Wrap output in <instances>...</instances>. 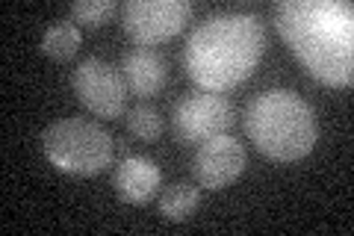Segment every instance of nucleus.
<instances>
[{
	"label": "nucleus",
	"mask_w": 354,
	"mask_h": 236,
	"mask_svg": "<svg viewBox=\"0 0 354 236\" xmlns=\"http://www.w3.org/2000/svg\"><path fill=\"white\" fill-rule=\"evenodd\" d=\"M274 27L301 65L325 86H351L354 6L348 0H281Z\"/></svg>",
	"instance_id": "obj_1"
},
{
	"label": "nucleus",
	"mask_w": 354,
	"mask_h": 236,
	"mask_svg": "<svg viewBox=\"0 0 354 236\" xmlns=\"http://www.w3.org/2000/svg\"><path fill=\"white\" fill-rule=\"evenodd\" d=\"M263 48L266 30L254 12H218L192 30L183 65L201 92H227L254 74Z\"/></svg>",
	"instance_id": "obj_2"
},
{
	"label": "nucleus",
	"mask_w": 354,
	"mask_h": 236,
	"mask_svg": "<svg viewBox=\"0 0 354 236\" xmlns=\"http://www.w3.org/2000/svg\"><path fill=\"white\" fill-rule=\"evenodd\" d=\"M245 133L263 156L295 163L316 148L319 125L313 107L290 89H269L245 109Z\"/></svg>",
	"instance_id": "obj_3"
},
{
	"label": "nucleus",
	"mask_w": 354,
	"mask_h": 236,
	"mask_svg": "<svg viewBox=\"0 0 354 236\" xmlns=\"http://www.w3.org/2000/svg\"><path fill=\"white\" fill-rule=\"evenodd\" d=\"M115 142L97 121H88L80 116L59 118L41 133V151L44 156L68 174L92 177L101 174L113 163Z\"/></svg>",
	"instance_id": "obj_4"
},
{
	"label": "nucleus",
	"mask_w": 354,
	"mask_h": 236,
	"mask_svg": "<svg viewBox=\"0 0 354 236\" xmlns=\"http://www.w3.org/2000/svg\"><path fill=\"white\" fill-rule=\"evenodd\" d=\"M195 12L189 0H127L121 6V27L130 36V42L142 44H160L180 33Z\"/></svg>",
	"instance_id": "obj_5"
},
{
	"label": "nucleus",
	"mask_w": 354,
	"mask_h": 236,
	"mask_svg": "<svg viewBox=\"0 0 354 236\" xmlns=\"http://www.w3.org/2000/svg\"><path fill=\"white\" fill-rule=\"evenodd\" d=\"M71 86L77 100L92 112V116L101 118H118L121 112L127 109V83L124 74L115 65H109L106 60H97V56H88L71 74Z\"/></svg>",
	"instance_id": "obj_6"
},
{
	"label": "nucleus",
	"mask_w": 354,
	"mask_h": 236,
	"mask_svg": "<svg viewBox=\"0 0 354 236\" xmlns=\"http://www.w3.org/2000/svg\"><path fill=\"white\" fill-rule=\"evenodd\" d=\"M171 125H174V136L183 145H201L230 130L234 107L218 92H195L186 95L171 109Z\"/></svg>",
	"instance_id": "obj_7"
},
{
	"label": "nucleus",
	"mask_w": 354,
	"mask_h": 236,
	"mask_svg": "<svg viewBox=\"0 0 354 236\" xmlns=\"http://www.w3.org/2000/svg\"><path fill=\"white\" fill-rule=\"evenodd\" d=\"M245 172V148L234 136L221 133L198 145L195 160H192V174L204 189H225Z\"/></svg>",
	"instance_id": "obj_8"
},
{
	"label": "nucleus",
	"mask_w": 354,
	"mask_h": 236,
	"mask_svg": "<svg viewBox=\"0 0 354 236\" xmlns=\"http://www.w3.org/2000/svg\"><path fill=\"white\" fill-rule=\"evenodd\" d=\"M162 183L160 165L148 160V156H127L121 160V165L115 168L113 174V186L121 201L127 204H148V201L157 195V189Z\"/></svg>",
	"instance_id": "obj_9"
},
{
	"label": "nucleus",
	"mask_w": 354,
	"mask_h": 236,
	"mask_svg": "<svg viewBox=\"0 0 354 236\" xmlns=\"http://www.w3.org/2000/svg\"><path fill=\"white\" fill-rule=\"evenodd\" d=\"M121 74H124V83L130 89V95L145 100L151 95H157L165 86L169 69H165V60L157 51L136 48V51L124 53V60H121Z\"/></svg>",
	"instance_id": "obj_10"
},
{
	"label": "nucleus",
	"mask_w": 354,
	"mask_h": 236,
	"mask_svg": "<svg viewBox=\"0 0 354 236\" xmlns=\"http://www.w3.org/2000/svg\"><path fill=\"white\" fill-rule=\"evenodd\" d=\"M80 48V27L74 21H53L41 36V53L57 62L71 60Z\"/></svg>",
	"instance_id": "obj_11"
},
{
	"label": "nucleus",
	"mask_w": 354,
	"mask_h": 236,
	"mask_svg": "<svg viewBox=\"0 0 354 236\" xmlns=\"http://www.w3.org/2000/svg\"><path fill=\"white\" fill-rule=\"evenodd\" d=\"M198 201H201V195L192 183H174L160 195V212L171 221H183L195 212Z\"/></svg>",
	"instance_id": "obj_12"
},
{
	"label": "nucleus",
	"mask_w": 354,
	"mask_h": 236,
	"mask_svg": "<svg viewBox=\"0 0 354 236\" xmlns=\"http://www.w3.org/2000/svg\"><path fill=\"white\" fill-rule=\"evenodd\" d=\"M127 127L133 136L153 142V139H160V133H162V116L151 104H136L127 112Z\"/></svg>",
	"instance_id": "obj_13"
},
{
	"label": "nucleus",
	"mask_w": 354,
	"mask_h": 236,
	"mask_svg": "<svg viewBox=\"0 0 354 236\" xmlns=\"http://www.w3.org/2000/svg\"><path fill=\"white\" fill-rule=\"evenodd\" d=\"M115 9H118L115 0H77V3H71V15H74V24H86L95 30L106 24L115 15Z\"/></svg>",
	"instance_id": "obj_14"
}]
</instances>
